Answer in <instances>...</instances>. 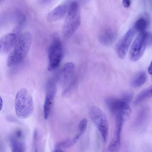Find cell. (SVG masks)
Returning a JSON list of instances; mask_svg holds the SVG:
<instances>
[{"label": "cell", "mask_w": 152, "mask_h": 152, "mask_svg": "<svg viewBox=\"0 0 152 152\" xmlns=\"http://www.w3.org/2000/svg\"><path fill=\"white\" fill-rule=\"evenodd\" d=\"M31 43L32 36L30 33L26 31L22 33L7 57V66L12 67L21 63L28 52Z\"/></svg>", "instance_id": "1"}, {"label": "cell", "mask_w": 152, "mask_h": 152, "mask_svg": "<svg viewBox=\"0 0 152 152\" xmlns=\"http://www.w3.org/2000/svg\"><path fill=\"white\" fill-rule=\"evenodd\" d=\"M14 107L17 116L21 119L29 118L33 113L34 105L32 96L25 88H21L16 93Z\"/></svg>", "instance_id": "2"}, {"label": "cell", "mask_w": 152, "mask_h": 152, "mask_svg": "<svg viewBox=\"0 0 152 152\" xmlns=\"http://www.w3.org/2000/svg\"><path fill=\"white\" fill-rule=\"evenodd\" d=\"M81 24V14L80 5L75 1L69 5L68 10L63 24L62 31L66 39L71 37L78 30Z\"/></svg>", "instance_id": "3"}, {"label": "cell", "mask_w": 152, "mask_h": 152, "mask_svg": "<svg viewBox=\"0 0 152 152\" xmlns=\"http://www.w3.org/2000/svg\"><path fill=\"white\" fill-rule=\"evenodd\" d=\"M90 116L93 124L106 142L109 133V123L106 115L98 106H92L90 109Z\"/></svg>", "instance_id": "4"}, {"label": "cell", "mask_w": 152, "mask_h": 152, "mask_svg": "<svg viewBox=\"0 0 152 152\" xmlns=\"http://www.w3.org/2000/svg\"><path fill=\"white\" fill-rule=\"evenodd\" d=\"M64 55L63 46L60 38L54 36L50 42L48 50V67L49 71L56 69L61 64Z\"/></svg>", "instance_id": "5"}, {"label": "cell", "mask_w": 152, "mask_h": 152, "mask_svg": "<svg viewBox=\"0 0 152 152\" xmlns=\"http://www.w3.org/2000/svg\"><path fill=\"white\" fill-rule=\"evenodd\" d=\"M152 40L151 35L145 31L140 33L134 41L129 50V59L132 62L138 61L142 56L147 45Z\"/></svg>", "instance_id": "6"}, {"label": "cell", "mask_w": 152, "mask_h": 152, "mask_svg": "<svg viewBox=\"0 0 152 152\" xmlns=\"http://www.w3.org/2000/svg\"><path fill=\"white\" fill-rule=\"evenodd\" d=\"M56 94V85L55 82L50 80H49L46 87L45 98L43 104V116L45 119H47L52 110L55 97Z\"/></svg>", "instance_id": "7"}, {"label": "cell", "mask_w": 152, "mask_h": 152, "mask_svg": "<svg viewBox=\"0 0 152 152\" xmlns=\"http://www.w3.org/2000/svg\"><path fill=\"white\" fill-rule=\"evenodd\" d=\"M106 103L110 111L116 116L120 115L125 118L129 116L131 113V109L128 103L122 99L109 98Z\"/></svg>", "instance_id": "8"}, {"label": "cell", "mask_w": 152, "mask_h": 152, "mask_svg": "<svg viewBox=\"0 0 152 152\" xmlns=\"http://www.w3.org/2000/svg\"><path fill=\"white\" fill-rule=\"evenodd\" d=\"M134 33L135 30L134 28H130L118 42L116 46V52L120 59H123L125 57L134 37Z\"/></svg>", "instance_id": "9"}, {"label": "cell", "mask_w": 152, "mask_h": 152, "mask_svg": "<svg viewBox=\"0 0 152 152\" xmlns=\"http://www.w3.org/2000/svg\"><path fill=\"white\" fill-rule=\"evenodd\" d=\"M124 118L120 115L116 116L115 135L107 148V152H118L121 147V132Z\"/></svg>", "instance_id": "10"}, {"label": "cell", "mask_w": 152, "mask_h": 152, "mask_svg": "<svg viewBox=\"0 0 152 152\" xmlns=\"http://www.w3.org/2000/svg\"><path fill=\"white\" fill-rule=\"evenodd\" d=\"M75 71V65L72 62H68L64 65L58 76V80L63 86H68L71 83Z\"/></svg>", "instance_id": "11"}, {"label": "cell", "mask_w": 152, "mask_h": 152, "mask_svg": "<svg viewBox=\"0 0 152 152\" xmlns=\"http://www.w3.org/2000/svg\"><path fill=\"white\" fill-rule=\"evenodd\" d=\"M69 5L67 2H63L52 10L46 15V20L49 23L57 21L66 15Z\"/></svg>", "instance_id": "12"}, {"label": "cell", "mask_w": 152, "mask_h": 152, "mask_svg": "<svg viewBox=\"0 0 152 152\" xmlns=\"http://www.w3.org/2000/svg\"><path fill=\"white\" fill-rule=\"evenodd\" d=\"M18 40L17 36L14 33H7L0 38V51L2 54L9 52L14 47Z\"/></svg>", "instance_id": "13"}, {"label": "cell", "mask_w": 152, "mask_h": 152, "mask_svg": "<svg viewBox=\"0 0 152 152\" xmlns=\"http://www.w3.org/2000/svg\"><path fill=\"white\" fill-rule=\"evenodd\" d=\"M116 33L111 28H105L102 30L99 36V40L104 45H111L116 39Z\"/></svg>", "instance_id": "14"}, {"label": "cell", "mask_w": 152, "mask_h": 152, "mask_svg": "<svg viewBox=\"0 0 152 152\" xmlns=\"http://www.w3.org/2000/svg\"><path fill=\"white\" fill-rule=\"evenodd\" d=\"M21 132L18 131L10 138L11 152H24V147L23 142L20 141Z\"/></svg>", "instance_id": "15"}, {"label": "cell", "mask_w": 152, "mask_h": 152, "mask_svg": "<svg viewBox=\"0 0 152 152\" xmlns=\"http://www.w3.org/2000/svg\"><path fill=\"white\" fill-rule=\"evenodd\" d=\"M148 114L149 110L147 107H144L140 111L135 121V126L137 128H140L144 126L147 121Z\"/></svg>", "instance_id": "16"}, {"label": "cell", "mask_w": 152, "mask_h": 152, "mask_svg": "<svg viewBox=\"0 0 152 152\" xmlns=\"http://www.w3.org/2000/svg\"><path fill=\"white\" fill-rule=\"evenodd\" d=\"M147 75L144 71H140L137 73L132 78L131 84L134 88H137L142 86L146 81Z\"/></svg>", "instance_id": "17"}, {"label": "cell", "mask_w": 152, "mask_h": 152, "mask_svg": "<svg viewBox=\"0 0 152 152\" xmlns=\"http://www.w3.org/2000/svg\"><path fill=\"white\" fill-rule=\"evenodd\" d=\"M88 125V121L86 118L82 119L78 125V133L77 134L72 138L74 143H76L78 140L80 139V138L84 134V133L86 132L87 127Z\"/></svg>", "instance_id": "18"}, {"label": "cell", "mask_w": 152, "mask_h": 152, "mask_svg": "<svg viewBox=\"0 0 152 152\" xmlns=\"http://www.w3.org/2000/svg\"><path fill=\"white\" fill-rule=\"evenodd\" d=\"M148 20L146 17H140L135 21L134 29L135 31L139 32V33L144 32L148 25Z\"/></svg>", "instance_id": "19"}, {"label": "cell", "mask_w": 152, "mask_h": 152, "mask_svg": "<svg viewBox=\"0 0 152 152\" xmlns=\"http://www.w3.org/2000/svg\"><path fill=\"white\" fill-rule=\"evenodd\" d=\"M150 97H152V91L151 87H149L143 90L137 96L134 100V104L138 105Z\"/></svg>", "instance_id": "20"}, {"label": "cell", "mask_w": 152, "mask_h": 152, "mask_svg": "<svg viewBox=\"0 0 152 152\" xmlns=\"http://www.w3.org/2000/svg\"><path fill=\"white\" fill-rule=\"evenodd\" d=\"M33 152H39L38 150V134L36 130L34 131L33 134Z\"/></svg>", "instance_id": "21"}, {"label": "cell", "mask_w": 152, "mask_h": 152, "mask_svg": "<svg viewBox=\"0 0 152 152\" xmlns=\"http://www.w3.org/2000/svg\"><path fill=\"white\" fill-rule=\"evenodd\" d=\"M121 99L122 100H124V101H125L127 103H129L132 99V94L131 93H125L122 97H121Z\"/></svg>", "instance_id": "22"}, {"label": "cell", "mask_w": 152, "mask_h": 152, "mask_svg": "<svg viewBox=\"0 0 152 152\" xmlns=\"http://www.w3.org/2000/svg\"><path fill=\"white\" fill-rule=\"evenodd\" d=\"M131 0H122V5L125 8H128L131 5Z\"/></svg>", "instance_id": "23"}, {"label": "cell", "mask_w": 152, "mask_h": 152, "mask_svg": "<svg viewBox=\"0 0 152 152\" xmlns=\"http://www.w3.org/2000/svg\"><path fill=\"white\" fill-rule=\"evenodd\" d=\"M53 0H39L40 2L44 5H47L49 3H50Z\"/></svg>", "instance_id": "24"}, {"label": "cell", "mask_w": 152, "mask_h": 152, "mask_svg": "<svg viewBox=\"0 0 152 152\" xmlns=\"http://www.w3.org/2000/svg\"><path fill=\"white\" fill-rule=\"evenodd\" d=\"M148 73L150 75H152V61H151V62L148 67Z\"/></svg>", "instance_id": "25"}, {"label": "cell", "mask_w": 152, "mask_h": 152, "mask_svg": "<svg viewBox=\"0 0 152 152\" xmlns=\"http://www.w3.org/2000/svg\"><path fill=\"white\" fill-rule=\"evenodd\" d=\"M52 152H66V151L62 150V148H56L55 150H53Z\"/></svg>", "instance_id": "26"}, {"label": "cell", "mask_w": 152, "mask_h": 152, "mask_svg": "<svg viewBox=\"0 0 152 152\" xmlns=\"http://www.w3.org/2000/svg\"><path fill=\"white\" fill-rule=\"evenodd\" d=\"M0 151H1V152H4V150H3L2 147H1V150H0Z\"/></svg>", "instance_id": "27"}, {"label": "cell", "mask_w": 152, "mask_h": 152, "mask_svg": "<svg viewBox=\"0 0 152 152\" xmlns=\"http://www.w3.org/2000/svg\"><path fill=\"white\" fill-rule=\"evenodd\" d=\"M151 91H152V86H151Z\"/></svg>", "instance_id": "28"}]
</instances>
